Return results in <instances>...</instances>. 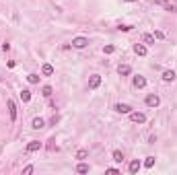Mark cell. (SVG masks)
I'll list each match as a JSON object with an SVG mask.
<instances>
[{"label":"cell","mask_w":177,"mask_h":175,"mask_svg":"<svg viewBox=\"0 0 177 175\" xmlns=\"http://www.w3.org/2000/svg\"><path fill=\"white\" fill-rule=\"evenodd\" d=\"M154 6H163L165 10H169V12H177V6L171 4V2H167V0H153Z\"/></svg>","instance_id":"cell-1"},{"label":"cell","mask_w":177,"mask_h":175,"mask_svg":"<svg viewBox=\"0 0 177 175\" xmlns=\"http://www.w3.org/2000/svg\"><path fill=\"white\" fill-rule=\"evenodd\" d=\"M130 120H132L134 124H144V122H146V115L140 113V111H130Z\"/></svg>","instance_id":"cell-2"},{"label":"cell","mask_w":177,"mask_h":175,"mask_svg":"<svg viewBox=\"0 0 177 175\" xmlns=\"http://www.w3.org/2000/svg\"><path fill=\"white\" fill-rule=\"evenodd\" d=\"M87 45H88L87 37H74L72 39V48H76V50H83V48H87Z\"/></svg>","instance_id":"cell-3"},{"label":"cell","mask_w":177,"mask_h":175,"mask_svg":"<svg viewBox=\"0 0 177 175\" xmlns=\"http://www.w3.org/2000/svg\"><path fill=\"white\" fill-rule=\"evenodd\" d=\"M6 107H8V115H10V122H15V120H17V105H15V101H10V99H8V103H6Z\"/></svg>","instance_id":"cell-4"},{"label":"cell","mask_w":177,"mask_h":175,"mask_svg":"<svg viewBox=\"0 0 177 175\" xmlns=\"http://www.w3.org/2000/svg\"><path fill=\"white\" fill-rule=\"evenodd\" d=\"M144 103H146L148 107H159V103H161V99H159L157 95H148L146 99H144Z\"/></svg>","instance_id":"cell-5"},{"label":"cell","mask_w":177,"mask_h":175,"mask_svg":"<svg viewBox=\"0 0 177 175\" xmlns=\"http://www.w3.org/2000/svg\"><path fill=\"white\" fill-rule=\"evenodd\" d=\"M134 87H136V89H144V87H146V78H144L142 74H138V76H134Z\"/></svg>","instance_id":"cell-6"},{"label":"cell","mask_w":177,"mask_h":175,"mask_svg":"<svg viewBox=\"0 0 177 175\" xmlns=\"http://www.w3.org/2000/svg\"><path fill=\"white\" fill-rule=\"evenodd\" d=\"M99 85H101V76H99V74H93L91 78H88V89H91V91L97 89Z\"/></svg>","instance_id":"cell-7"},{"label":"cell","mask_w":177,"mask_h":175,"mask_svg":"<svg viewBox=\"0 0 177 175\" xmlns=\"http://www.w3.org/2000/svg\"><path fill=\"white\" fill-rule=\"evenodd\" d=\"M113 109L118 111V113H130V111H132V107H130L128 103H115V107H113Z\"/></svg>","instance_id":"cell-8"},{"label":"cell","mask_w":177,"mask_h":175,"mask_svg":"<svg viewBox=\"0 0 177 175\" xmlns=\"http://www.w3.org/2000/svg\"><path fill=\"white\" fill-rule=\"evenodd\" d=\"M41 146H43V144H41L39 140H31L29 144H27V152H37Z\"/></svg>","instance_id":"cell-9"},{"label":"cell","mask_w":177,"mask_h":175,"mask_svg":"<svg viewBox=\"0 0 177 175\" xmlns=\"http://www.w3.org/2000/svg\"><path fill=\"white\" fill-rule=\"evenodd\" d=\"M43 126H45V122L41 120V118H35V120L31 122V128H33V130H41Z\"/></svg>","instance_id":"cell-10"},{"label":"cell","mask_w":177,"mask_h":175,"mask_svg":"<svg viewBox=\"0 0 177 175\" xmlns=\"http://www.w3.org/2000/svg\"><path fill=\"white\" fill-rule=\"evenodd\" d=\"M163 80H165V82L175 80V72H173V70H165V72H163Z\"/></svg>","instance_id":"cell-11"},{"label":"cell","mask_w":177,"mask_h":175,"mask_svg":"<svg viewBox=\"0 0 177 175\" xmlns=\"http://www.w3.org/2000/svg\"><path fill=\"white\" fill-rule=\"evenodd\" d=\"M41 72H43V76H52L54 74V66L52 64H43L41 66Z\"/></svg>","instance_id":"cell-12"},{"label":"cell","mask_w":177,"mask_h":175,"mask_svg":"<svg viewBox=\"0 0 177 175\" xmlns=\"http://www.w3.org/2000/svg\"><path fill=\"white\" fill-rule=\"evenodd\" d=\"M118 72H119V76H128L130 72H132V68H130L128 64H122V66L118 68Z\"/></svg>","instance_id":"cell-13"},{"label":"cell","mask_w":177,"mask_h":175,"mask_svg":"<svg viewBox=\"0 0 177 175\" xmlns=\"http://www.w3.org/2000/svg\"><path fill=\"white\" fill-rule=\"evenodd\" d=\"M134 52H136L138 56H146V45H142V43H136V45H134Z\"/></svg>","instance_id":"cell-14"},{"label":"cell","mask_w":177,"mask_h":175,"mask_svg":"<svg viewBox=\"0 0 177 175\" xmlns=\"http://www.w3.org/2000/svg\"><path fill=\"white\" fill-rule=\"evenodd\" d=\"M128 169H130V173H138V171H140V161H138V159H136V161H132Z\"/></svg>","instance_id":"cell-15"},{"label":"cell","mask_w":177,"mask_h":175,"mask_svg":"<svg viewBox=\"0 0 177 175\" xmlns=\"http://www.w3.org/2000/svg\"><path fill=\"white\" fill-rule=\"evenodd\" d=\"M88 169H91V167H88L87 163H83V161L76 165V173H88Z\"/></svg>","instance_id":"cell-16"},{"label":"cell","mask_w":177,"mask_h":175,"mask_svg":"<svg viewBox=\"0 0 177 175\" xmlns=\"http://www.w3.org/2000/svg\"><path fill=\"white\" fill-rule=\"evenodd\" d=\"M21 99H23V103L31 101V91L29 89H23V91H21Z\"/></svg>","instance_id":"cell-17"},{"label":"cell","mask_w":177,"mask_h":175,"mask_svg":"<svg viewBox=\"0 0 177 175\" xmlns=\"http://www.w3.org/2000/svg\"><path fill=\"white\" fill-rule=\"evenodd\" d=\"M87 157H88V150L87 148H80L78 152H76V159H78V161H84Z\"/></svg>","instance_id":"cell-18"},{"label":"cell","mask_w":177,"mask_h":175,"mask_svg":"<svg viewBox=\"0 0 177 175\" xmlns=\"http://www.w3.org/2000/svg\"><path fill=\"white\" fill-rule=\"evenodd\" d=\"M113 161H115V163H122L124 161V152L122 150H113Z\"/></svg>","instance_id":"cell-19"},{"label":"cell","mask_w":177,"mask_h":175,"mask_svg":"<svg viewBox=\"0 0 177 175\" xmlns=\"http://www.w3.org/2000/svg\"><path fill=\"white\" fill-rule=\"evenodd\" d=\"M27 80H29L31 85H37V82H39V74H29V76H27Z\"/></svg>","instance_id":"cell-20"},{"label":"cell","mask_w":177,"mask_h":175,"mask_svg":"<svg viewBox=\"0 0 177 175\" xmlns=\"http://www.w3.org/2000/svg\"><path fill=\"white\" fill-rule=\"evenodd\" d=\"M144 43H154V35H150V33H144Z\"/></svg>","instance_id":"cell-21"},{"label":"cell","mask_w":177,"mask_h":175,"mask_svg":"<svg viewBox=\"0 0 177 175\" xmlns=\"http://www.w3.org/2000/svg\"><path fill=\"white\" fill-rule=\"evenodd\" d=\"M153 165H154V157H146V161H144V167H146V169H150Z\"/></svg>","instance_id":"cell-22"},{"label":"cell","mask_w":177,"mask_h":175,"mask_svg":"<svg viewBox=\"0 0 177 175\" xmlns=\"http://www.w3.org/2000/svg\"><path fill=\"white\" fill-rule=\"evenodd\" d=\"M52 93H54L52 87H43V89H41V95H43V97H52Z\"/></svg>","instance_id":"cell-23"},{"label":"cell","mask_w":177,"mask_h":175,"mask_svg":"<svg viewBox=\"0 0 177 175\" xmlns=\"http://www.w3.org/2000/svg\"><path fill=\"white\" fill-rule=\"evenodd\" d=\"M103 52H105V54H113V52H115V48H113V45H105Z\"/></svg>","instance_id":"cell-24"},{"label":"cell","mask_w":177,"mask_h":175,"mask_svg":"<svg viewBox=\"0 0 177 175\" xmlns=\"http://www.w3.org/2000/svg\"><path fill=\"white\" fill-rule=\"evenodd\" d=\"M154 37H157V39H165V33H163V31H154Z\"/></svg>","instance_id":"cell-25"},{"label":"cell","mask_w":177,"mask_h":175,"mask_svg":"<svg viewBox=\"0 0 177 175\" xmlns=\"http://www.w3.org/2000/svg\"><path fill=\"white\" fill-rule=\"evenodd\" d=\"M29 173H33V167H25V169H23V175H29Z\"/></svg>","instance_id":"cell-26"},{"label":"cell","mask_w":177,"mask_h":175,"mask_svg":"<svg viewBox=\"0 0 177 175\" xmlns=\"http://www.w3.org/2000/svg\"><path fill=\"white\" fill-rule=\"evenodd\" d=\"M118 29H119V31H130V29H132V25H119Z\"/></svg>","instance_id":"cell-27"},{"label":"cell","mask_w":177,"mask_h":175,"mask_svg":"<svg viewBox=\"0 0 177 175\" xmlns=\"http://www.w3.org/2000/svg\"><path fill=\"white\" fill-rule=\"evenodd\" d=\"M54 142H56L54 138H49V144H48V148H49V150H54V148H56V144H54Z\"/></svg>","instance_id":"cell-28"},{"label":"cell","mask_w":177,"mask_h":175,"mask_svg":"<svg viewBox=\"0 0 177 175\" xmlns=\"http://www.w3.org/2000/svg\"><path fill=\"white\" fill-rule=\"evenodd\" d=\"M126 2H138V0H126Z\"/></svg>","instance_id":"cell-29"}]
</instances>
